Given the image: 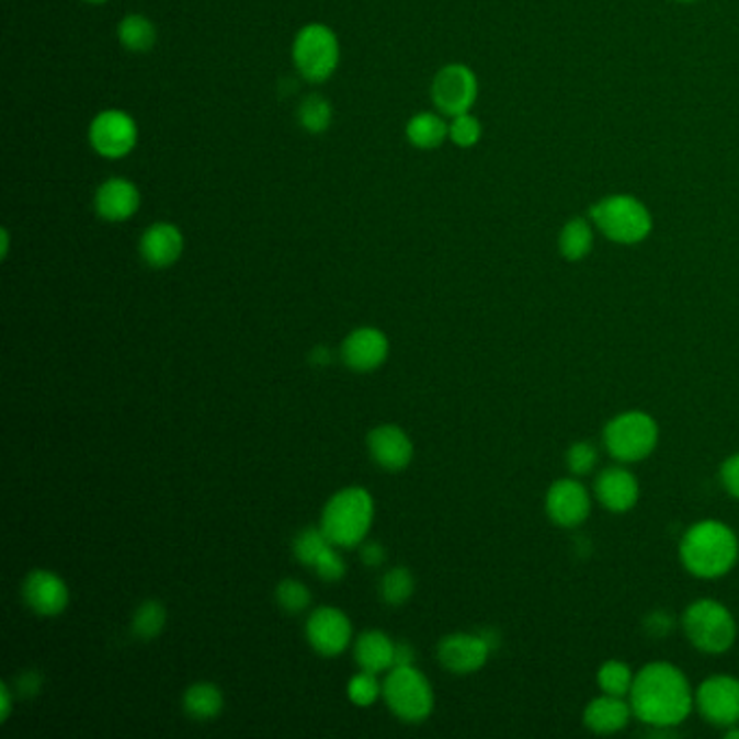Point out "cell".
Listing matches in <instances>:
<instances>
[{
  "label": "cell",
  "instance_id": "ffe728a7",
  "mask_svg": "<svg viewBox=\"0 0 739 739\" xmlns=\"http://www.w3.org/2000/svg\"><path fill=\"white\" fill-rule=\"evenodd\" d=\"M388 341L375 328H361L343 343V361L356 371H371L386 361Z\"/></svg>",
  "mask_w": 739,
  "mask_h": 739
},
{
  "label": "cell",
  "instance_id": "74e56055",
  "mask_svg": "<svg viewBox=\"0 0 739 739\" xmlns=\"http://www.w3.org/2000/svg\"><path fill=\"white\" fill-rule=\"evenodd\" d=\"M39 685H42V677L35 670H29L18 679V690L26 696H33L39 690Z\"/></svg>",
  "mask_w": 739,
  "mask_h": 739
},
{
  "label": "cell",
  "instance_id": "9c48e42d",
  "mask_svg": "<svg viewBox=\"0 0 739 739\" xmlns=\"http://www.w3.org/2000/svg\"><path fill=\"white\" fill-rule=\"evenodd\" d=\"M90 144L104 159H122L130 155L139 139L137 122L122 109H104L90 124Z\"/></svg>",
  "mask_w": 739,
  "mask_h": 739
},
{
  "label": "cell",
  "instance_id": "8992f818",
  "mask_svg": "<svg viewBox=\"0 0 739 739\" xmlns=\"http://www.w3.org/2000/svg\"><path fill=\"white\" fill-rule=\"evenodd\" d=\"M339 61L341 44L330 26L312 22L299 29L293 39V64L306 81L326 83L337 72Z\"/></svg>",
  "mask_w": 739,
  "mask_h": 739
},
{
  "label": "cell",
  "instance_id": "2e32d148",
  "mask_svg": "<svg viewBox=\"0 0 739 739\" xmlns=\"http://www.w3.org/2000/svg\"><path fill=\"white\" fill-rule=\"evenodd\" d=\"M24 601L42 616H57L68 607L70 592L61 577L50 570H33L24 581Z\"/></svg>",
  "mask_w": 739,
  "mask_h": 739
},
{
  "label": "cell",
  "instance_id": "f35d334b",
  "mask_svg": "<svg viewBox=\"0 0 739 739\" xmlns=\"http://www.w3.org/2000/svg\"><path fill=\"white\" fill-rule=\"evenodd\" d=\"M361 557H363V561L367 564V566H377V564H382L384 561V549L379 547V545H375V543H371V545H365L363 549H361Z\"/></svg>",
  "mask_w": 739,
  "mask_h": 739
},
{
  "label": "cell",
  "instance_id": "3957f363",
  "mask_svg": "<svg viewBox=\"0 0 739 739\" xmlns=\"http://www.w3.org/2000/svg\"><path fill=\"white\" fill-rule=\"evenodd\" d=\"M594 228L618 246H638L652 232V215L647 204L627 193L601 197L590 208Z\"/></svg>",
  "mask_w": 739,
  "mask_h": 739
},
{
  "label": "cell",
  "instance_id": "ac0fdd59",
  "mask_svg": "<svg viewBox=\"0 0 739 739\" xmlns=\"http://www.w3.org/2000/svg\"><path fill=\"white\" fill-rule=\"evenodd\" d=\"M141 204V193L135 183L126 179H109L95 189L93 206L95 213L106 221H126L130 219Z\"/></svg>",
  "mask_w": 739,
  "mask_h": 739
},
{
  "label": "cell",
  "instance_id": "1f68e13d",
  "mask_svg": "<svg viewBox=\"0 0 739 739\" xmlns=\"http://www.w3.org/2000/svg\"><path fill=\"white\" fill-rule=\"evenodd\" d=\"M328 547H332V541L326 536L323 530H304L293 543V552L297 555V559L308 566H312L317 557Z\"/></svg>",
  "mask_w": 739,
  "mask_h": 739
},
{
  "label": "cell",
  "instance_id": "277c9868",
  "mask_svg": "<svg viewBox=\"0 0 739 739\" xmlns=\"http://www.w3.org/2000/svg\"><path fill=\"white\" fill-rule=\"evenodd\" d=\"M373 521V499L365 488L337 492L321 516V530L339 547H356L365 541Z\"/></svg>",
  "mask_w": 739,
  "mask_h": 739
},
{
  "label": "cell",
  "instance_id": "6da1fadb",
  "mask_svg": "<svg viewBox=\"0 0 739 739\" xmlns=\"http://www.w3.org/2000/svg\"><path fill=\"white\" fill-rule=\"evenodd\" d=\"M629 703L640 723L655 729H670L681 725L694 709V692L677 666L652 661L636 674Z\"/></svg>",
  "mask_w": 739,
  "mask_h": 739
},
{
  "label": "cell",
  "instance_id": "83f0119b",
  "mask_svg": "<svg viewBox=\"0 0 739 739\" xmlns=\"http://www.w3.org/2000/svg\"><path fill=\"white\" fill-rule=\"evenodd\" d=\"M634 672L625 661L618 659H610L599 668L596 681L603 690V694H612V696H629L632 685H634Z\"/></svg>",
  "mask_w": 739,
  "mask_h": 739
},
{
  "label": "cell",
  "instance_id": "7c38bea8",
  "mask_svg": "<svg viewBox=\"0 0 739 739\" xmlns=\"http://www.w3.org/2000/svg\"><path fill=\"white\" fill-rule=\"evenodd\" d=\"M592 510L588 490L577 479H557L547 492V514L557 527H579Z\"/></svg>",
  "mask_w": 739,
  "mask_h": 739
},
{
  "label": "cell",
  "instance_id": "30bf717a",
  "mask_svg": "<svg viewBox=\"0 0 739 739\" xmlns=\"http://www.w3.org/2000/svg\"><path fill=\"white\" fill-rule=\"evenodd\" d=\"M694 707L714 727L739 725V679L716 674L698 685L694 692Z\"/></svg>",
  "mask_w": 739,
  "mask_h": 739
},
{
  "label": "cell",
  "instance_id": "4dcf8cb0",
  "mask_svg": "<svg viewBox=\"0 0 739 739\" xmlns=\"http://www.w3.org/2000/svg\"><path fill=\"white\" fill-rule=\"evenodd\" d=\"M481 122L468 111V113H461L456 117H452L450 122V139L454 146L458 148H475L481 139Z\"/></svg>",
  "mask_w": 739,
  "mask_h": 739
},
{
  "label": "cell",
  "instance_id": "f546056e",
  "mask_svg": "<svg viewBox=\"0 0 739 739\" xmlns=\"http://www.w3.org/2000/svg\"><path fill=\"white\" fill-rule=\"evenodd\" d=\"M382 599L388 603V605H403L412 592H414V579L410 575L408 568H393L384 575L382 579Z\"/></svg>",
  "mask_w": 739,
  "mask_h": 739
},
{
  "label": "cell",
  "instance_id": "484cf974",
  "mask_svg": "<svg viewBox=\"0 0 739 739\" xmlns=\"http://www.w3.org/2000/svg\"><path fill=\"white\" fill-rule=\"evenodd\" d=\"M185 712L195 720H211L224 707V696L213 683H195L185 692Z\"/></svg>",
  "mask_w": 739,
  "mask_h": 739
},
{
  "label": "cell",
  "instance_id": "7a4b0ae2",
  "mask_svg": "<svg viewBox=\"0 0 739 739\" xmlns=\"http://www.w3.org/2000/svg\"><path fill=\"white\" fill-rule=\"evenodd\" d=\"M679 557L683 568L694 577H723L738 561V536L729 525L720 521H701L685 532L679 547Z\"/></svg>",
  "mask_w": 739,
  "mask_h": 739
},
{
  "label": "cell",
  "instance_id": "f6af8a7d",
  "mask_svg": "<svg viewBox=\"0 0 739 739\" xmlns=\"http://www.w3.org/2000/svg\"><path fill=\"white\" fill-rule=\"evenodd\" d=\"M677 2H694V0H677Z\"/></svg>",
  "mask_w": 739,
  "mask_h": 739
},
{
  "label": "cell",
  "instance_id": "5bb4252c",
  "mask_svg": "<svg viewBox=\"0 0 739 739\" xmlns=\"http://www.w3.org/2000/svg\"><path fill=\"white\" fill-rule=\"evenodd\" d=\"M596 499L601 505L614 514L629 512L640 497V486L634 473L623 466H607L601 470L594 484Z\"/></svg>",
  "mask_w": 739,
  "mask_h": 739
},
{
  "label": "cell",
  "instance_id": "f1b7e54d",
  "mask_svg": "<svg viewBox=\"0 0 739 739\" xmlns=\"http://www.w3.org/2000/svg\"><path fill=\"white\" fill-rule=\"evenodd\" d=\"M166 610L159 601H146L137 612H135V618H133V632L137 638L141 640H152L157 638L163 627H166Z\"/></svg>",
  "mask_w": 739,
  "mask_h": 739
},
{
  "label": "cell",
  "instance_id": "5b68a950",
  "mask_svg": "<svg viewBox=\"0 0 739 739\" xmlns=\"http://www.w3.org/2000/svg\"><path fill=\"white\" fill-rule=\"evenodd\" d=\"M687 640L707 655H723L736 645L738 625L734 614L714 599L694 601L683 614Z\"/></svg>",
  "mask_w": 739,
  "mask_h": 739
},
{
  "label": "cell",
  "instance_id": "d6a6232c",
  "mask_svg": "<svg viewBox=\"0 0 739 739\" xmlns=\"http://www.w3.org/2000/svg\"><path fill=\"white\" fill-rule=\"evenodd\" d=\"M276 596L277 603L288 612H302L310 603V590L295 579L282 581L277 585Z\"/></svg>",
  "mask_w": 739,
  "mask_h": 739
},
{
  "label": "cell",
  "instance_id": "8fae6325",
  "mask_svg": "<svg viewBox=\"0 0 739 739\" xmlns=\"http://www.w3.org/2000/svg\"><path fill=\"white\" fill-rule=\"evenodd\" d=\"M479 83L475 72L464 64H450L441 68L432 83V100L441 113L456 117L468 113L477 100Z\"/></svg>",
  "mask_w": 739,
  "mask_h": 739
},
{
  "label": "cell",
  "instance_id": "ee69618b",
  "mask_svg": "<svg viewBox=\"0 0 739 739\" xmlns=\"http://www.w3.org/2000/svg\"><path fill=\"white\" fill-rule=\"evenodd\" d=\"M86 2H90V4H104L106 0H86Z\"/></svg>",
  "mask_w": 739,
  "mask_h": 739
},
{
  "label": "cell",
  "instance_id": "cb8c5ba5",
  "mask_svg": "<svg viewBox=\"0 0 739 739\" xmlns=\"http://www.w3.org/2000/svg\"><path fill=\"white\" fill-rule=\"evenodd\" d=\"M395 647L386 634L367 632L356 643V661L367 672H382L395 666Z\"/></svg>",
  "mask_w": 739,
  "mask_h": 739
},
{
  "label": "cell",
  "instance_id": "e0dca14e",
  "mask_svg": "<svg viewBox=\"0 0 739 739\" xmlns=\"http://www.w3.org/2000/svg\"><path fill=\"white\" fill-rule=\"evenodd\" d=\"M490 650L492 647L484 636L454 634L439 645V659L447 670L456 674H470L488 661Z\"/></svg>",
  "mask_w": 739,
  "mask_h": 739
},
{
  "label": "cell",
  "instance_id": "e575fe53",
  "mask_svg": "<svg viewBox=\"0 0 739 739\" xmlns=\"http://www.w3.org/2000/svg\"><path fill=\"white\" fill-rule=\"evenodd\" d=\"M596 461H599V452L592 443H575L566 454L568 468L577 477L588 475L596 466Z\"/></svg>",
  "mask_w": 739,
  "mask_h": 739
},
{
  "label": "cell",
  "instance_id": "7402d4cb",
  "mask_svg": "<svg viewBox=\"0 0 739 739\" xmlns=\"http://www.w3.org/2000/svg\"><path fill=\"white\" fill-rule=\"evenodd\" d=\"M594 224L588 217H572L564 224V228L559 230L557 237V250L561 254V259L570 261V263H579L583 259H588V254L594 248Z\"/></svg>",
  "mask_w": 739,
  "mask_h": 739
},
{
  "label": "cell",
  "instance_id": "44dd1931",
  "mask_svg": "<svg viewBox=\"0 0 739 739\" xmlns=\"http://www.w3.org/2000/svg\"><path fill=\"white\" fill-rule=\"evenodd\" d=\"M370 452L373 461L388 468L399 470L412 461V443L397 425H379L370 434Z\"/></svg>",
  "mask_w": 739,
  "mask_h": 739
},
{
  "label": "cell",
  "instance_id": "603a6c76",
  "mask_svg": "<svg viewBox=\"0 0 739 739\" xmlns=\"http://www.w3.org/2000/svg\"><path fill=\"white\" fill-rule=\"evenodd\" d=\"M406 137L419 150H436L450 139V124L439 113L423 111L408 120Z\"/></svg>",
  "mask_w": 739,
  "mask_h": 739
},
{
  "label": "cell",
  "instance_id": "4fadbf2b",
  "mask_svg": "<svg viewBox=\"0 0 739 739\" xmlns=\"http://www.w3.org/2000/svg\"><path fill=\"white\" fill-rule=\"evenodd\" d=\"M306 636L310 647L326 657L341 655L352 640L350 618L334 607H319L306 623Z\"/></svg>",
  "mask_w": 739,
  "mask_h": 739
},
{
  "label": "cell",
  "instance_id": "8d00e7d4",
  "mask_svg": "<svg viewBox=\"0 0 739 739\" xmlns=\"http://www.w3.org/2000/svg\"><path fill=\"white\" fill-rule=\"evenodd\" d=\"M720 479L731 497L739 499V454L727 458L720 468Z\"/></svg>",
  "mask_w": 739,
  "mask_h": 739
},
{
  "label": "cell",
  "instance_id": "4316f807",
  "mask_svg": "<svg viewBox=\"0 0 739 739\" xmlns=\"http://www.w3.org/2000/svg\"><path fill=\"white\" fill-rule=\"evenodd\" d=\"M297 122L306 133H326L332 124V104L321 93H308L297 106Z\"/></svg>",
  "mask_w": 739,
  "mask_h": 739
},
{
  "label": "cell",
  "instance_id": "60d3db41",
  "mask_svg": "<svg viewBox=\"0 0 739 739\" xmlns=\"http://www.w3.org/2000/svg\"><path fill=\"white\" fill-rule=\"evenodd\" d=\"M310 361L317 363V365H328V363H330V352L323 350V348H319V350H315V352L310 354Z\"/></svg>",
  "mask_w": 739,
  "mask_h": 739
},
{
  "label": "cell",
  "instance_id": "d590c367",
  "mask_svg": "<svg viewBox=\"0 0 739 739\" xmlns=\"http://www.w3.org/2000/svg\"><path fill=\"white\" fill-rule=\"evenodd\" d=\"M312 568L326 581H339L345 575V561L332 547H328L323 554L317 557V561L312 564Z\"/></svg>",
  "mask_w": 739,
  "mask_h": 739
},
{
  "label": "cell",
  "instance_id": "9a60e30c",
  "mask_svg": "<svg viewBox=\"0 0 739 739\" xmlns=\"http://www.w3.org/2000/svg\"><path fill=\"white\" fill-rule=\"evenodd\" d=\"M183 248H185L183 232L179 230V226L170 221L152 224L141 235V241H139L141 259L155 270H166L174 265L181 259Z\"/></svg>",
  "mask_w": 739,
  "mask_h": 739
},
{
  "label": "cell",
  "instance_id": "836d02e7",
  "mask_svg": "<svg viewBox=\"0 0 739 739\" xmlns=\"http://www.w3.org/2000/svg\"><path fill=\"white\" fill-rule=\"evenodd\" d=\"M348 692H350V698H352L356 705L367 707V705L377 701L382 687H379V683H377V679H375L373 672L363 670L361 674H356V677L350 681Z\"/></svg>",
  "mask_w": 739,
  "mask_h": 739
},
{
  "label": "cell",
  "instance_id": "ab89813d",
  "mask_svg": "<svg viewBox=\"0 0 739 739\" xmlns=\"http://www.w3.org/2000/svg\"><path fill=\"white\" fill-rule=\"evenodd\" d=\"M412 663H414V650H412V647L397 645L395 647V666H412Z\"/></svg>",
  "mask_w": 739,
  "mask_h": 739
},
{
  "label": "cell",
  "instance_id": "b9f144b4",
  "mask_svg": "<svg viewBox=\"0 0 739 739\" xmlns=\"http://www.w3.org/2000/svg\"><path fill=\"white\" fill-rule=\"evenodd\" d=\"M9 712H11V692L7 685H2V720L9 718Z\"/></svg>",
  "mask_w": 739,
  "mask_h": 739
},
{
  "label": "cell",
  "instance_id": "d6986e66",
  "mask_svg": "<svg viewBox=\"0 0 739 739\" xmlns=\"http://www.w3.org/2000/svg\"><path fill=\"white\" fill-rule=\"evenodd\" d=\"M632 716V703H627L623 696L603 694L588 703L583 712V723L596 736H612L623 731L629 725Z\"/></svg>",
  "mask_w": 739,
  "mask_h": 739
},
{
  "label": "cell",
  "instance_id": "d4e9b609",
  "mask_svg": "<svg viewBox=\"0 0 739 739\" xmlns=\"http://www.w3.org/2000/svg\"><path fill=\"white\" fill-rule=\"evenodd\" d=\"M117 39L130 53H148L157 44V29L146 15L130 13L117 24Z\"/></svg>",
  "mask_w": 739,
  "mask_h": 739
},
{
  "label": "cell",
  "instance_id": "7bdbcfd3",
  "mask_svg": "<svg viewBox=\"0 0 739 739\" xmlns=\"http://www.w3.org/2000/svg\"><path fill=\"white\" fill-rule=\"evenodd\" d=\"M727 739H739V725L727 729Z\"/></svg>",
  "mask_w": 739,
  "mask_h": 739
},
{
  "label": "cell",
  "instance_id": "ba28073f",
  "mask_svg": "<svg viewBox=\"0 0 739 739\" xmlns=\"http://www.w3.org/2000/svg\"><path fill=\"white\" fill-rule=\"evenodd\" d=\"M384 698L395 716L408 723L425 720L434 709L430 681L414 666H395L384 681Z\"/></svg>",
  "mask_w": 739,
  "mask_h": 739
},
{
  "label": "cell",
  "instance_id": "52a82bcc",
  "mask_svg": "<svg viewBox=\"0 0 739 739\" xmlns=\"http://www.w3.org/2000/svg\"><path fill=\"white\" fill-rule=\"evenodd\" d=\"M603 441L614 461L625 464L640 463L655 452L659 441V428L647 412L629 410L614 417L605 425Z\"/></svg>",
  "mask_w": 739,
  "mask_h": 739
}]
</instances>
